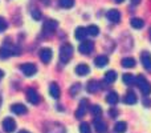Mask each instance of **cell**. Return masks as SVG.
Here are the masks:
<instances>
[{
  "label": "cell",
  "mask_w": 151,
  "mask_h": 133,
  "mask_svg": "<svg viewBox=\"0 0 151 133\" xmlns=\"http://www.w3.org/2000/svg\"><path fill=\"white\" fill-rule=\"evenodd\" d=\"M20 69H21V72H23L25 76H33L35 73L37 72V68H36V65H35V64H32V63L21 64Z\"/></svg>",
  "instance_id": "cell-5"
},
{
  "label": "cell",
  "mask_w": 151,
  "mask_h": 133,
  "mask_svg": "<svg viewBox=\"0 0 151 133\" xmlns=\"http://www.w3.org/2000/svg\"><path fill=\"white\" fill-rule=\"evenodd\" d=\"M131 3H133V4H139L141 0H131Z\"/></svg>",
  "instance_id": "cell-36"
},
{
  "label": "cell",
  "mask_w": 151,
  "mask_h": 133,
  "mask_svg": "<svg viewBox=\"0 0 151 133\" xmlns=\"http://www.w3.org/2000/svg\"><path fill=\"white\" fill-rule=\"evenodd\" d=\"M121 64L125 68H133V67H135V60L133 57H125V59H122Z\"/></svg>",
  "instance_id": "cell-23"
},
{
  "label": "cell",
  "mask_w": 151,
  "mask_h": 133,
  "mask_svg": "<svg viewBox=\"0 0 151 133\" xmlns=\"http://www.w3.org/2000/svg\"><path fill=\"white\" fill-rule=\"evenodd\" d=\"M141 60H142V64H143L145 69L151 72V55L149 52H143L141 56Z\"/></svg>",
  "instance_id": "cell-10"
},
{
  "label": "cell",
  "mask_w": 151,
  "mask_h": 133,
  "mask_svg": "<svg viewBox=\"0 0 151 133\" xmlns=\"http://www.w3.org/2000/svg\"><path fill=\"white\" fill-rule=\"evenodd\" d=\"M3 76H4V72H3V70L0 69V80H1V78H3Z\"/></svg>",
  "instance_id": "cell-37"
},
{
  "label": "cell",
  "mask_w": 151,
  "mask_h": 133,
  "mask_svg": "<svg viewBox=\"0 0 151 133\" xmlns=\"http://www.w3.org/2000/svg\"><path fill=\"white\" fill-rule=\"evenodd\" d=\"M11 110L13 113H16V115H24V113H27V108L23 104H13L11 107Z\"/></svg>",
  "instance_id": "cell-16"
},
{
  "label": "cell",
  "mask_w": 151,
  "mask_h": 133,
  "mask_svg": "<svg viewBox=\"0 0 151 133\" xmlns=\"http://www.w3.org/2000/svg\"><path fill=\"white\" fill-rule=\"evenodd\" d=\"M58 3L63 8H72L74 5V0H58Z\"/></svg>",
  "instance_id": "cell-29"
},
{
  "label": "cell",
  "mask_w": 151,
  "mask_h": 133,
  "mask_svg": "<svg viewBox=\"0 0 151 133\" xmlns=\"http://www.w3.org/2000/svg\"><path fill=\"white\" fill-rule=\"evenodd\" d=\"M32 17L36 19V20H40V19H41V12H40L39 9H33L32 11Z\"/></svg>",
  "instance_id": "cell-33"
},
{
  "label": "cell",
  "mask_w": 151,
  "mask_h": 133,
  "mask_svg": "<svg viewBox=\"0 0 151 133\" xmlns=\"http://www.w3.org/2000/svg\"><path fill=\"white\" fill-rule=\"evenodd\" d=\"M52 128H49V126H45V133H65V129H64L63 125H60V124H56V123H52L49 124Z\"/></svg>",
  "instance_id": "cell-9"
},
{
  "label": "cell",
  "mask_w": 151,
  "mask_h": 133,
  "mask_svg": "<svg viewBox=\"0 0 151 133\" xmlns=\"http://www.w3.org/2000/svg\"><path fill=\"white\" fill-rule=\"evenodd\" d=\"M58 27V23L56 20H52V19H49V20H47L44 23V27H42V29H44L45 32H53L56 28Z\"/></svg>",
  "instance_id": "cell-11"
},
{
  "label": "cell",
  "mask_w": 151,
  "mask_h": 133,
  "mask_svg": "<svg viewBox=\"0 0 151 133\" xmlns=\"http://www.w3.org/2000/svg\"><path fill=\"white\" fill-rule=\"evenodd\" d=\"M99 89V84H98V81H96V80H90L88 83V86H86V91L89 92V93H96L97 91Z\"/></svg>",
  "instance_id": "cell-19"
},
{
  "label": "cell",
  "mask_w": 151,
  "mask_h": 133,
  "mask_svg": "<svg viewBox=\"0 0 151 133\" xmlns=\"http://www.w3.org/2000/svg\"><path fill=\"white\" fill-rule=\"evenodd\" d=\"M118 100H119V99H118V93H117V92H110V93L106 96V101L109 102L110 105H115L118 102Z\"/></svg>",
  "instance_id": "cell-22"
},
{
  "label": "cell",
  "mask_w": 151,
  "mask_h": 133,
  "mask_svg": "<svg viewBox=\"0 0 151 133\" xmlns=\"http://www.w3.org/2000/svg\"><path fill=\"white\" fill-rule=\"evenodd\" d=\"M73 56V47L70 44H64L63 47L60 48V60L61 63H68L69 60Z\"/></svg>",
  "instance_id": "cell-2"
},
{
  "label": "cell",
  "mask_w": 151,
  "mask_h": 133,
  "mask_svg": "<svg viewBox=\"0 0 151 133\" xmlns=\"http://www.w3.org/2000/svg\"><path fill=\"white\" fill-rule=\"evenodd\" d=\"M7 27H8L7 20H5L4 17H0V32L5 31V29H7Z\"/></svg>",
  "instance_id": "cell-32"
},
{
  "label": "cell",
  "mask_w": 151,
  "mask_h": 133,
  "mask_svg": "<svg viewBox=\"0 0 151 133\" xmlns=\"http://www.w3.org/2000/svg\"><path fill=\"white\" fill-rule=\"evenodd\" d=\"M93 49H94L93 41H82L80 44V47H78V51H80L81 53H83V55H89Z\"/></svg>",
  "instance_id": "cell-8"
},
{
  "label": "cell",
  "mask_w": 151,
  "mask_h": 133,
  "mask_svg": "<svg viewBox=\"0 0 151 133\" xmlns=\"http://www.w3.org/2000/svg\"><path fill=\"white\" fill-rule=\"evenodd\" d=\"M19 133H31V132H28V131H20Z\"/></svg>",
  "instance_id": "cell-39"
},
{
  "label": "cell",
  "mask_w": 151,
  "mask_h": 133,
  "mask_svg": "<svg viewBox=\"0 0 151 133\" xmlns=\"http://www.w3.org/2000/svg\"><path fill=\"white\" fill-rule=\"evenodd\" d=\"M150 37H151V29H150Z\"/></svg>",
  "instance_id": "cell-41"
},
{
  "label": "cell",
  "mask_w": 151,
  "mask_h": 133,
  "mask_svg": "<svg viewBox=\"0 0 151 133\" xmlns=\"http://www.w3.org/2000/svg\"><path fill=\"white\" fill-rule=\"evenodd\" d=\"M94 129L97 133H105L106 132V124L101 118H94Z\"/></svg>",
  "instance_id": "cell-12"
},
{
  "label": "cell",
  "mask_w": 151,
  "mask_h": 133,
  "mask_svg": "<svg viewBox=\"0 0 151 133\" xmlns=\"http://www.w3.org/2000/svg\"><path fill=\"white\" fill-rule=\"evenodd\" d=\"M13 52L8 47H1L0 48V57L1 59H8L9 56H12Z\"/></svg>",
  "instance_id": "cell-26"
},
{
  "label": "cell",
  "mask_w": 151,
  "mask_h": 133,
  "mask_svg": "<svg viewBox=\"0 0 151 133\" xmlns=\"http://www.w3.org/2000/svg\"><path fill=\"white\" fill-rule=\"evenodd\" d=\"M115 80H117V73H115V70H107V72L105 73V81H106L107 84L114 83Z\"/></svg>",
  "instance_id": "cell-21"
},
{
  "label": "cell",
  "mask_w": 151,
  "mask_h": 133,
  "mask_svg": "<svg viewBox=\"0 0 151 133\" xmlns=\"http://www.w3.org/2000/svg\"><path fill=\"white\" fill-rule=\"evenodd\" d=\"M86 110H88V100L83 99V100H81L80 105H78V109L76 110V117H77V118H82L83 116H85Z\"/></svg>",
  "instance_id": "cell-7"
},
{
  "label": "cell",
  "mask_w": 151,
  "mask_h": 133,
  "mask_svg": "<svg viewBox=\"0 0 151 133\" xmlns=\"http://www.w3.org/2000/svg\"><path fill=\"white\" fill-rule=\"evenodd\" d=\"M122 80L125 84H127V85H131L133 83H135V76L131 75V73H125V75L122 76Z\"/></svg>",
  "instance_id": "cell-25"
},
{
  "label": "cell",
  "mask_w": 151,
  "mask_h": 133,
  "mask_svg": "<svg viewBox=\"0 0 151 133\" xmlns=\"http://www.w3.org/2000/svg\"><path fill=\"white\" fill-rule=\"evenodd\" d=\"M143 25H145V23H143V20H142V19H139V17L131 19V27H133V28L141 29V28H143Z\"/></svg>",
  "instance_id": "cell-24"
},
{
  "label": "cell",
  "mask_w": 151,
  "mask_h": 133,
  "mask_svg": "<svg viewBox=\"0 0 151 133\" xmlns=\"http://www.w3.org/2000/svg\"><path fill=\"white\" fill-rule=\"evenodd\" d=\"M143 104H145V105H147V107H150V105H151V101H150V100H149V99H145Z\"/></svg>",
  "instance_id": "cell-35"
},
{
  "label": "cell",
  "mask_w": 151,
  "mask_h": 133,
  "mask_svg": "<svg viewBox=\"0 0 151 133\" xmlns=\"http://www.w3.org/2000/svg\"><path fill=\"white\" fill-rule=\"evenodd\" d=\"M77 91H80V84H74V85H73V88L70 89L72 94H76V93H77Z\"/></svg>",
  "instance_id": "cell-34"
},
{
  "label": "cell",
  "mask_w": 151,
  "mask_h": 133,
  "mask_svg": "<svg viewBox=\"0 0 151 133\" xmlns=\"http://www.w3.org/2000/svg\"><path fill=\"white\" fill-rule=\"evenodd\" d=\"M52 49L50 48H42L41 51L39 52V56H40V60L42 61L44 64H48L50 60H52Z\"/></svg>",
  "instance_id": "cell-6"
},
{
  "label": "cell",
  "mask_w": 151,
  "mask_h": 133,
  "mask_svg": "<svg viewBox=\"0 0 151 133\" xmlns=\"http://www.w3.org/2000/svg\"><path fill=\"white\" fill-rule=\"evenodd\" d=\"M49 93L53 99H58V97H60V86L56 83H52L49 86Z\"/></svg>",
  "instance_id": "cell-18"
},
{
  "label": "cell",
  "mask_w": 151,
  "mask_h": 133,
  "mask_svg": "<svg viewBox=\"0 0 151 133\" xmlns=\"http://www.w3.org/2000/svg\"><path fill=\"white\" fill-rule=\"evenodd\" d=\"M94 63H96V65L98 68H104L107 65V63H109V59L106 57V56L101 55V56H97L96 60H94Z\"/></svg>",
  "instance_id": "cell-17"
},
{
  "label": "cell",
  "mask_w": 151,
  "mask_h": 133,
  "mask_svg": "<svg viewBox=\"0 0 151 133\" xmlns=\"http://www.w3.org/2000/svg\"><path fill=\"white\" fill-rule=\"evenodd\" d=\"M27 100H28L31 104H33V105H36V104H39L40 102V94L36 92V89H33V88H29V89H27Z\"/></svg>",
  "instance_id": "cell-3"
},
{
  "label": "cell",
  "mask_w": 151,
  "mask_h": 133,
  "mask_svg": "<svg viewBox=\"0 0 151 133\" xmlns=\"http://www.w3.org/2000/svg\"><path fill=\"white\" fill-rule=\"evenodd\" d=\"M117 3H122V1H125V0H115Z\"/></svg>",
  "instance_id": "cell-40"
},
{
  "label": "cell",
  "mask_w": 151,
  "mask_h": 133,
  "mask_svg": "<svg viewBox=\"0 0 151 133\" xmlns=\"http://www.w3.org/2000/svg\"><path fill=\"white\" fill-rule=\"evenodd\" d=\"M1 125H3V129H4V132L12 133L16 129V121L13 120L12 117H5L4 120H3Z\"/></svg>",
  "instance_id": "cell-4"
},
{
  "label": "cell",
  "mask_w": 151,
  "mask_h": 133,
  "mask_svg": "<svg viewBox=\"0 0 151 133\" xmlns=\"http://www.w3.org/2000/svg\"><path fill=\"white\" fill-rule=\"evenodd\" d=\"M90 112H91V115H93V116H99L102 113V109H101V107H99V105H91V107H90Z\"/></svg>",
  "instance_id": "cell-30"
},
{
  "label": "cell",
  "mask_w": 151,
  "mask_h": 133,
  "mask_svg": "<svg viewBox=\"0 0 151 133\" xmlns=\"http://www.w3.org/2000/svg\"><path fill=\"white\" fill-rule=\"evenodd\" d=\"M125 104H129V105H133L137 102V94L134 93L133 91H129L127 93L125 94V99H123Z\"/></svg>",
  "instance_id": "cell-14"
},
{
  "label": "cell",
  "mask_w": 151,
  "mask_h": 133,
  "mask_svg": "<svg viewBox=\"0 0 151 133\" xmlns=\"http://www.w3.org/2000/svg\"><path fill=\"white\" fill-rule=\"evenodd\" d=\"M80 132L81 133H90V125H89L88 123H81Z\"/></svg>",
  "instance_id": "cell-31"
},
{
  "label": "cell",
  "mask_w": 151,
  "mask_h": 133,
  "mask_svg": "<svg viewBox=\"0 0 151 133\" xmlns=\"http://www.w3.org/2000/svg\"><path fill=\"white\" fill-rule=\"evenodd\" d=\"M107 19H109L111 23H118L121 20V13L118 9H110L107 12Z\"/></svg>",
  "instance_id": "cell-13"
},
{
  "label": "cell",
  "mask_w": 151,
  "mask_h": 133,
  "mask_svg": "<svg viewBox=\"0 0 151 133\" xmlns=\"http://www.w3.org/2000/svg\"><path fill=\"white\" fill-rule=\"evenodd\" d=\"M86 31H88V35H90V36H97L99 33V28L97 25H89L86 28Z\"/></svg>",
  "instance_id": "cell-28"
},
{
  "label": "cell",
  "mask_w": 151,
  "mask_h": 133,
  "mask_svg": "<svg viewBox=\"0 0 151 133\" xmlns=\"http://www.w3.org/2000/svg\"><path fill=\"white\" fill-rule=\"evenodd\" d=\"M126 128H127V124H126L125 121H119V123H117L115 124V126H114V129H115V132L117 133L126 132Z\"/></svg>",
  "instance_id": "cell-27"
},
{
  "label": "cell",
  "mask_w": 151,
  "mask_h": 133,
  "mask_svg": "<svg viewBox=\"0 0 151 133\" xmlns=\"http://www.w3.org/2000/svg\"><path fill=\"white\" fill-rule=\"evenodd\" d=\"M89 72H90V69H89V65H86V64H80V65L76 67V73L80 76H85Z\"/></svg>",
  "instance_id": "cell-20"
},
{
  "label": "cell",
  "mask_w": 151,
  "mask_h": 133,
  "mask_svg": "<svg viewBox=\"0 0 151 133\" xmlns=\"http://www.w3.org/2000/svg\"><path fill=\"white\" fill-rule=\"evenodd\" d=\"M135 83H137V85L139 86L141 92L145 94V96H149V94L151 93V84L146 80V77H143L142 75L137 76V77H135Z\"/></svg>",
  "instance_id": "cell-1"
},
{
  "label": "cell",
  "mask_w": 151,
  "mask_h": 133,
  "mask_svg": "<svg viewBox=\"0 0 151 133\" xmlns=\"http://www.w3.org/2000/svg\"><path fill=\"white\" fill-rule=\"evenodd\" d=\"M110 115H111V116H115V115H117V112H115V110H110Z\"/></svg>",
  "instance_id": "cell-38"
},
{
  "label": "cell",
  "mask_w": 151,
  "mask_h": 133,
  "mask_svg": "<svg viewBox=\"0 0 151 133\" xmlns=\"http://www.w3.org/2000/svg\"><path fill=\"white\" fill-rule=\"evenodd\" d=\"M74 36L77 40H85V37L88 36V31H86V28H83V27H78L74 32Z\"/></svg>",
  "instance_id": "cell-15"
}]
</instances>
